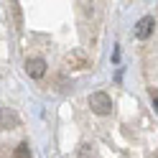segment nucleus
Segmentation results:
<instances>
[{"instance_id": "423d86ee", "label": "nucleus", "mask_w": 158, "mask_h": 158, "mask_svg": "<svg viewBox=\"0 0 158 158\" xmlns=\"http://www.w3.org/2000/svg\"><path fill=\"white\" fill-rule=\"evenodd\" d=\"M13 158H31V148H28V143H21L13 151Z\"/></svg>"}, {"instance_id": "f03ea898", "label": "nucleus", "mask_w": 158, "mask_h": 158, "mask_svg": "<svg viewBox=\"0 0 158 158\" xmlns=\"http://www.w3.org/2000/svg\"><path fill=\"white\" fill-rule=\"evenodd\" d=\"M26 72H28V77L31 79H41L44 74H46V61L41 56H31L26 61Z\"/></svg>"}, {"instance_id": "39448f33", "label": "nucleus", "mask_w": 158, "mask_h": 158, "mask_svg": "<svg viewBox=\"0 0 158 158\" xmlns=\"http://www.w3.org/2000/svg\"><path fill=\"white\" fill-rule=\"evenodd\" d=\"M10 127H18V115L8 107H3L0 110V130H10Z\"/></svg>"}, {"instance_id": "20e7f679", "label": "nucleus", "mask_w": 158, "mask_h": 158, "mask_svg": "<svg viewBox=\"0 0 158 158\" xmlns=\"http://www.w3.org/2000/svg\"><path fill=\"white\" fill-rule=\"evenodd\" d=\"M66 64L72 66V69H89V66H92L89 56L82 54V51H72V54H66Z\"/></svg>"}, {"instance_id": "f257e3e1", "label": "nucleus", "mask_w": 158, "mask_h": 158, "mask_svg": "<svg viewBox=\"0 0 158 158\" xmlns=\"http://www.w3.org/2000/svg\"><path fill=\"white\" fill-rule=\"evenodd\" d=\"M89 107H92V112H97V115H110L112 112V100H110L107 92H92Z\"/></svg>"}, {"instance_id": "7ed1b4c3", "label": "nucleus", "mask_w": 158, "mask_h": 158, "mask_svg": "<svg viewBox=\"0 0 158 158\" xmlns=\"http://www.w3.org/2000/svg\"><path fill=\"white\" fill-rule=\"evenodd\" d=\"M153 28H156V21H153L151 15L140 18V21H138V26H135V38H140V41H145V38L153 33Z\"/></svg>"}]
</instances>
